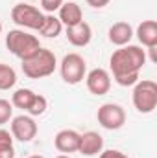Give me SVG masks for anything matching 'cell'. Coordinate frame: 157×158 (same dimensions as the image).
Masks as SVG:
<instances>
[{"instance_id":"obj_24","label":"cell","mask_w":157,"mask_h":158,"mask_svg":"<svg viewBox=\"0 0 157 158\" xmlns=\"http://www.w3.org/2000/svg\"><path fill=\"white\" fill-rule=\"evenodd\" d=\"M109 2H111V0H87V4H89L91 7H94V9H102V7H105Z\"/></svg>"},{"instance_id":"obj_8","label":"cell","mask_w":157,"mask_h":158,"mask_svg":"<svg viewBox=\"0 0 157 158\" xmlns=\"http://www.w3.org/2000/svg\"><path fill=\"white\" fill-rule=\"evenodd\" d=\"M37 134V123L34 116H26V114H20V116H15L11 118V136L13 140H19V142H32Z\"/></svg>"},{"instance_id":"obj_11","label":"cell","mask_w":157,"mask_h":158,"mask_svg":"<svg viewBox=\"0 0 157 158\" xmlns=\"http://www.w3.org/2000/svg\"><path fill=\"white\" fill-rule=\"evenodd\" d=\"M78 142H79V134L72 129H63L56 134L54 138V145L59 153L67 155V153H76L78 151Z\"/></svg>"},{"instance_id":"obj_2","label":"cell","mask_w":157,"mask_h":158,"mask_svg":"<svg viewBox=\"0 0 157 158\" xmlns=\"http://www.w3.org/2000/svg\"><path fill=\"white\" fill-rule=\"evenodd\" d=\"M6 46L7 50L19 57L20 61H26L30 59L32 55H35L41 48V42L35 35H30L26 33L24 30H11L7 35H6Z\"/></svg>"},{"instance_id":"obj_5","label":"cell","mask_w":157,"mask_h":158,"mask_svg":"<svg viewBox=\"0 0 157 158\" xmlns=\"http://www.w3.org/2000/svg\"><path fill=\"white\" fill-rule=\"evenodd\" d=\"M11 20L20 26V28H28V30H37L39 31L43 22H44V13L37 9L32 4H17L11 9Z\"/></svg>"},{"instance_id":"obj_13","label":"cell","mask_w":157,"mask_h":158,"mask_svg":"<svg viewBox=\"0 0 157 158\" xmlns=\"http://www.w3.org/2000/svg\"><path fill=\"white\" fill-rule=\"evenodd\" d=\"M57 11H59L57 19L67 28H70V26H74V24H78V22L83 20V11H81V7L76 2H63Z\"/></svg>"},{"instance_id":"obj_22","label":"cell","mask_w":157,"mask_h":158,"mask_svg":"<svg viewBox=\"0 0 157 158\" xmlns=\"http://www.w3.org/2000/svg\"><path fill=\"white\" fill-rule=\"evenodd\" d=\"M63 2H65V0H41V7H43L46 13H54V11H57V9L61 7Z\"/></svg>"},{"instance_id":"obj_9","label":"cell","mask_w":157,"mask_h":158,"mask_svg":"<svg viewBox=\"0 0 157 158\" xmlns=\"http://www.w3.org/2000/svg\"><path fill=\"white\" fill-rule=\"evenodd\" d=\"M87 90L94 96H104L111 88V76L105 68H92L89 74H85Z\"/></svg>"},{"instance_id":"obj_18","label":"cell","mask_w":157,"mask_h":158,"mask_svg":"<svg viewBox=\"0 0 157 158\" xmlns=\"http://www.w3.org/2000/svg\"><path fill=\"white\" fill-rule=\"evenodd\" d=\"M17 83V74L9 64L0 63V90H9Z\"/></svg>"},{"instance_id":"obj_20","label":"cell","mask_w":157,"mask_h":158,"mask_svg":"<svg viewBox=\"0 0 157 158\" xmlns=\"http://www.w3.org/2000/svg\"><path fill=\"white\" fill-rule=\"evenodd\" d=\"M46 107H48L46 98H44V96H41V94H35V98H34V101H32V105L28 107V110H26V112H28L30 116H41V114H44Z\"/></svg>"},{"instance_id":"obj_16","label":"cell","mask_w":157,"mask_h":158,"mask_svg":"<svg viewBox=\"0 0 157 158\" xmlns=\"http://www.w3.org/2000/svg\"><path fill=\"white\" fill-rule=\"evenodd\" d=\"M61 31H63L61 20L57 17H54V13L44 15V22H43V26H41V30H39L41 35L48 37V39H56L57 35H61Z\"/></svg>"},{"instance_id":"obj_6","label":"cell","mask_w":157,"mask_h":158,"mask_svg":"<svg viewBox=\"0 0 157 158\" xmlns=\"http://www.w3.org/2000/svg\"><path fill=\"white\" fill-rule=\"evenodd\" d=\"M59 72L65 83L69 85H78L85 79L87 74V63L79 53H67L59 64Z\"/></svg>"},{"instance_id":"obj_12","label":"cell","mask_w":157,"mask_h":158,"mask_svg":"<svg viewBox=\"0 0 157 158\" xmlns=\"http://www.w3.org/2000/svg\"><path fill=\"white\" fill-rule=\"evenodd\" d=\"M67 39H69V42L72 46L83 48V46H87L91 42V39H92V30H91V26L85 20H81L78 24L67 28Z\"/></svg>"},{"instance_id":"obj_17","label":"cell","mask_w":157,"mask_h":158,"mask_svg":"<svg viewBox=\"0 0 157 158\" xmlns=\"http://www.w3.org/2000/svg\"><path fill=\"white\" fill-rule=\"evenodd\" d=\"M34 98H35V92L34 90H30V88H19V90H15V94L11 98V105L17 107V109L28 110V107L32 105Z\"/></svg>"},{"instance_id":"obj_19","label":"cell","mask_w":157,"mask_h":158,"mask_svg":"<svg viewBox=\"0 0 157 158\" xmlns=\"http://www.w3.org/2000/svg\"><path fill=\"white\" fill-rule=\"evenodd\" d=\"M0 158H15L13 136L9 131L0 129Z\"/></svg>"},{"instance_id":"obj_21","label":"cell","mask_w":157,"mask_h":158,"mask_svg":"<svg viewBox=\"0 0 157 158\" xmlns=\"http://www.w3.org/2000/svg\"><path fill=\"white\" fill-rule=\"evenodd\" d=\"M13 118V105L7 99H0V125L7 123Z\"/></svg>"},{"instance_id":"obj_14","label":"cell","mask_w":157,"mask_h":158,"mask_svg":"<svg viewBox=\"0 0 157 158\" xmlns=\"http://www.w3.org/2000/svg\"><path fill=\"white\" fill-rule=\"evenodd\" d=\"M137 39L146 48H157V22L155 20H142L137 26Z\"/></svg>"},{"instance_id":"obj_26","label":"cell","mask_w":157,"mask_h":158,"mask_svg":"<svg viewBox=\"0 0 157 158\" xmlns=\"http://www.w3.org/2000/svg\"><path fill=\"white\" fill-rule=\"evenodd\" d=\"M28 158H44V156H41V155H34V156H28Z\"/></svg>"},{"instance_id":"obj_23","label":"cell","mask_w":157,"mask_h":158,"mask_svg":"<svg viewBox=\"0 0 157 158\" xmlns=\"http://www.w3.org/2000/svg\"><path fill=\"white\" fill-rule=\"evenodd\" d=\"M100 158H128L122 151H117V149H107V151H102L100 153Z\"/></svg>"},{"instance_id":"obj_27","label":"cell","mask_w":157,"mask_h":158,"mask_svg":"<svg viewBox=\"0 0 157 158\" xmlns=\"http://www.w3.org/2000/svg\"><path fill=\"white\" fill-rule=\"evenodd\" d=\"M0 33H2V22H0Z\"/></svg>"},{"instance_id":"obj_7","label":"cell","mask_w":157,"mask_h":158,"mask_svg":"<svg viewBox=\"0 0 157 158\" xmlns=\"http://www.w3.org/2000/svg\"><path fill=\"white\" fill-rule=\"evenodd\" d=\"M98 123L107 131H117L126 123V112L117 103H104L98 109Z\"/></svg>"},{"instance_id":"obj_3","label":"cell","mask_w":157,"mask_h":158,"mask_svg":"<svg viewBox=\"0 0 157 158\" xmlns=\"http://www.w3.org/2000/svg\"><path fill=\"white\" fill-rule=\"evenodd\" d=\"M56 66H57L56 55L48 48H41L35 55H32L30 59L22 61V72H24L26 77L30 79L48 77V76L54 74Z\"/></svg>"},{"instance_id":"obj_25","label":"cell","mask_w":157,"mask_h":158,"mask_svg":"<svg viewBox=\"0 0 157 158\" xmlns=\"http://www.w3.org/2000/svg\"><path fill=\"white\" fill-rule=\"evenodd\" d=\"M56 158H70L69 155H59V156H56Z\"/></svg>"},{"instance_id":"obj_15","label":"cell","mask_w":157,"mask_h":158,"mask_svg":"<svg viewBox=\"0 0 157 158\" xmlns=\"http://www.w3.org/2000/svg\"><path fill=\"white\" fill-rule=\"evenodd\" d=\"M107 35H109V40L115 46H126V44H129V40L133 39V28L128 22H115L109 28Z\"/></svg>"},{"instance_id":"obj_10","label":"cell","mask_w":157,"mask_h":158,"mask_svg":"<svg viewBox=\"0 0 157 158\" xmlns=\"http://www.w3.org/2000/svg\"><path fill=\"white\" fill-rule=\"evenodd\" d=\"M104 149V138L94 132V131H87L83 134H79L78 142V153L83 156H94L98 153H102Z\"/></svg>"},{"instance_id":"obj_1","label":"cell","mask_w":157,"mask_h":158,"mask_svg":"<svg viewBox=\"0 0 157 158\" xmlns=\"http://www.w3.org/2000/svg\"><path fill=\"white\" fill-rule=\"evenodd\" d=\"M144 64H146V50L135 44L120 46L113 52L109 59L113 79L120 86H133L139 81V74Z\"/></svg>"},{"instance_id":"obj_4","label":"cell","mask_w":157,"mask_h":158,"mask_svg":"<svg viewBox=\"0 0 157 158\" xmlns=\"http://www.w3.org/2000/svg\"><path fill=\"white\" fill-rule=\"evenodd\" d=\"M133 105L141 114H150L157 107V85L152 79H142L133 85Z\"/></svg>"}]
</instances>
